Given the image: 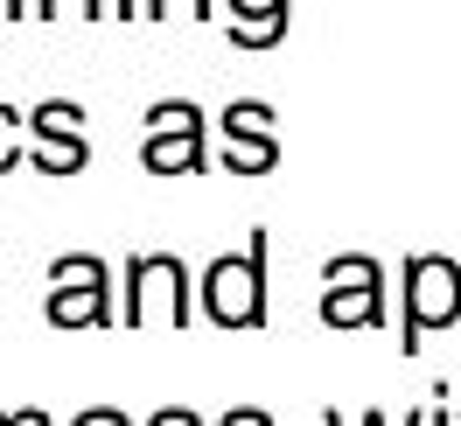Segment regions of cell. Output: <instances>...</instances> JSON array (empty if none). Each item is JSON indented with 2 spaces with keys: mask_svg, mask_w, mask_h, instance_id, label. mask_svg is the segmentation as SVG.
<instances>
[{
  "mask_svg": "<svg viewBox=\"0 0 461 426\" xmlns=\"http://www.w3.org/2000/svg\"><path fill=\"white\" fill-rule=\"evenodd\" d=\"M266 231H252L245 238V252H224V258H210L203 266V280H196V294H203V314L217 322V329H266Z\"/></svg>",
  "mask_w": 461,
  "mask_h": 426,
  "instance_id": "cell-1",
  "label": "cell"
},
{
  "mask_svg": "<svg viewBox=\"0 0 461 426\" xmlns=\"http://www.w3.org/2000/svg\"><path fill=\"white\" fill-rule=\"evenodd\" d=\"M461 322V258L447 252H412L405 258V308H399V349L420 357L433 329Z\"/></svg>",
  "mask_w": 461,
  "mask_h": 426,
  "instance_id": "cell-2",
  "label": "cell"
},
{
  "mask_svg": "<svg viewBox=\"0 0 461 426\" xmlns=\"http://www.w3.org/2000/svg\"><path fill=\"white\" fill-rule=\"evenodd\" d=\"M154 314L175 322V329L196 322V280H189V266L175 252H133L126 258V308H119V322L147 329Z\"/></svg>",
  "mask_w": 461,
  "mask_h": 426,
  "instance_id": "cell-3",
  "label": "cell"
},
{
  "mask_svg": "<svg viewBox=\"0 0 461 426\" xmlns=\"http://www.w3.org/2000/svg\"><path fill=\"white\" fill-rule=\"evenodd\" d=\"M50 301L42 314L57 322V329H113L119 322V301H113V273H105V258L91 252H63L50 258Z\"/></svg>",
  "mask_w": 461,
  "mask_h": 426,
  "instance_id": "cell-4",
  "label": "cell"
},
{
  "mask_svg": "<svg viewBox=\"0 0 461 426\" xmlns=\"http://www.w3.org/2000/svg\"><path fill=\"white\" fill-rule=\"evenodd\" d=\"M321 322L329 329H384V266L371 252H336L321 266Z\"/></svg>",
  "mask_w": 461,
  "mask_h": 426,
  "instance_id": "cell-5",
  "label": "cell"
},
{
  "mask_svg": "<svg viewBox=\"0 0 461 426\" xmlns=\"http://www.w3.org/2000/svg\"><path fill=\"white\" fill-rule=\"evenodd\" d=\"M147 175H203L210 147H203V105L189 98H161L147 105V140H140Z\"/></svg>",
  "mask_w": 461,
  "mask_h": 426,
  "instance_id": "cell-6",
  "label": "cell"
},
{
  "mask_svg": "<svg viewBox=\"0 0 461 426\" xmlns=\"http://www.w3.org/2000/svg\"><path fill=\"white\" fill-rule=\"evenodd\" d=\"M29 161L42 175H77L91 161V140H85V105L77 98H42L29 113Z\"/></svg>",
  "mask_w": 461,
  "mask_h": 426,
  "instance_id": "cell-7",
  "label": "cell"
},
{
  "mask_svg": "<svg viewBox=\"0 0 461 426\" xmlns=\"http://www.w3.org/2000/svg\"><path fill=\"white\" fill-rule=\"evenodd\" d=\"M230 7V50H273L287 42L294 0H224Z\"/></svg>",
  "mask_w": 461,
  "mask_h": 426,
  "instance_id": "cell-8",
  "label": "cell"
},
{
  "mask_svg": "<svg viewBox=\"0 0 461 426\" xmlns=\"http://www.w3.org/2000/svg\"><path fill=\"white\" fill-rule=\"evenodd\" d=\"M273 126H280V113H273L266 98H230L224 119H217V133H224V140H266Z\"/></svg>",
  "mask_w": 461,
  "mask_h": 426,
  "instance_id": "cell-9",
  "label": "cell"
},
{
  "mask_svg": "<svg viewBox=\"0 0 461 426\" xmlns=\"http://www.w3.org/2000/svg\"><path fill=\"white\" fill-rule=\"evenodd\" d=\"M217 168L224 175H273L280 168V133H266V140H224Z\"/></svg>",
  "mask_w": 461,
  "mask_h": 426,
  "instance_id": "cell-10",
  "label": "cell"
},
{
  "mask_svg": "<svg viewBox=\"0 0 461 426\" xmlns=\"http://www.w3.org/2000/svg\"><path fill=\"white\" fill-rule=\"evenodd\" d=\"M22 133H29V113H14V105L0 98V175L29 161V140H22Z\"/></svg>",
  "mask_w": 461,
  "mask_h": 426,
  "instance_id": "cell-11",
  "label": "cell"
},
{
  "mask_svg": "<svg viewBox=\"0 0 461 426\" xmlns=\"http://www.w3.org/2000/svg\"><path fill=\"white\" fill-rule=\"evenodd\" d=\"M57 14H85V22H105L113 0H35V22H57Z\"/></svg>",
  "mask_w": 461,
  "mask_h": 426,
  "instance_id": "cell-12",
  "label": "cell"
},
{
  "mask_svg": "<svg viewBox=\"0 0 461 426\" xmlns=\"http://www.w3.org/2000/svg\"><path fill=\"white\" fill-rule=\"evenodd\" d=\"M210 7L217 0H140L147 22H168V14H189V22H210Z\"/></svg>",
  "mask_w": 461,
  "mask_h": 426,
  "instance_id": "cell-13",
  "label": "cell"
},
{
  "mask_svg": "<svg viewBox=\"0 0 461 426\" xmlns=\"http://www.w3.org/2000/svg\"><path fill=\"white\" fill-rule=\"evenodd\" d=\"M217 426H273V412H266V405H230Z\"/></svg>",
  "mask_w": 461,
  "mask_h": 426,
  "instance_id": "cell-14",
  "label": "cell"
},
{
  "mask_svg": "<svg viewBox=\"0 0 461 426\" xmlns=\"http://www.w3.org/2000/svg\"><path fill=\"white\" fill-rule=\"evenodd\" d=\"M70 426H126V412H119V405H85Z\"/></svg>",
  "mask_w": 461,
  "mask_h": 426,
  "instance_id": "cell-15",
  "label": "cell"
},
{
  "mask_svg": "<svg viewBox=\"0 0 461 426\" xmlns=\"http://www.w3.org/2000/svg\"><path fill=\"white\" fill-rule=\"evenodd\" d=\"M147 426H203V420H196V412H189V405H161V412H154V420H147Z\"/></svg>",
  "mask_w": 461,
  "mask_h": 426,
  "instance_id": "cell-16",
  "label": "cell"
},
{
  "mask_svg": "<svg viewBox=\"0 0 461 426\" xmlns=\"http://www.w3.org/2000/svg\"><path fill=\"white\" fill-rule=\"evenodd\" d=\"M7 426H50V412H42V405H22V412H7Z\"/></svg>",
  "mask_w": 461,
  "mask_h": 426,
  "instance_id": "cell-17",
  "label": "cell"
},
{
  "mask_svg": "<svg viewBox=\"0 0 461 426\" xmlns=\"http://www.w3.org/2000/svg\"><path fill=\"white\" fill-rule=\"evenodd\" d=\"M22 14H35V0H0V22H22Z\"/></svg>",
  "mask_w": 461,
  "mask_h": 426,
  "instance_id": "cell-18",
  "label": "cell"
},
{
  "mask_svg": "<svg viewBox=\"0 0 461 426\" xmlns=\"http://www.w3.org/2000/svg\"><path fill=\"white\" fill-rule=\"evenodd\" d=\"M321 426H343V412L329 405V412H321ZM364 426H384V412H364Z\"/></svg>",
  "mask_w": 461,
  "mask_h": 426,
  "instance_id": "cell-19",
  "label": "cell"
},
{
  "mask_svg": "<svg viewBox=\"0 0 461 426\" xmlns=\"http://www.w3.org/2000/svg\"><path fill=\"white\" fill-rule=\"evenodd\" d=\"M140 14V0H113V22H133Z\"/></svg>",
  "mask_w": 461,
  "mask_h": 426,
  "instance_id": "cell-20",
  "label": "cell"
},
{
  "mask_svg": "<svg viewBox=\"0 0 461 426\" xmlns=\"http://www.w3.org/2000/svg\"><path fill=\"white\" fill-rule=\"evenodd\" d=\"M427 426H447V405H427Z\"/></svg>",
  "mask_w": 461,
  "mask_h": 426,
  "instance_id": "cell-21",
  "label": "cell"
},
{
  "mask_svg": "<svg viewBox=\"0 0 461 426\" xmlns=\"http://www.w3.org/2000/svg\"><path fill=\"white\" fill-rule=\"evenodd\" d=\"M0 426H7V412H0Z\"/></svg>",
  "mask_w": 461,
  "mask_h": 426,
  "instance_id": "cell-22",
  "label": "cell"
}]
</instances>
